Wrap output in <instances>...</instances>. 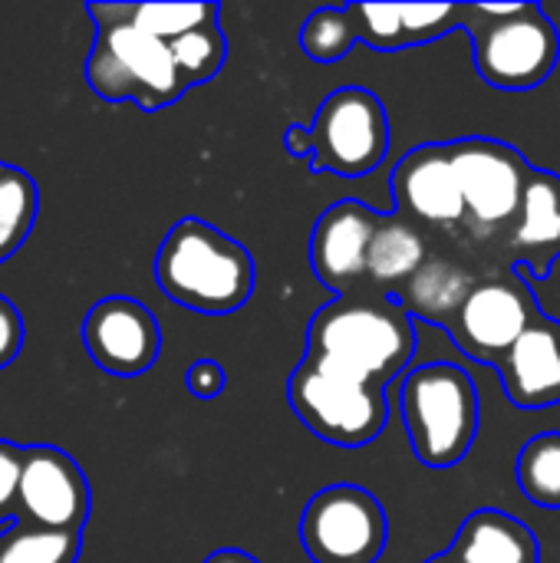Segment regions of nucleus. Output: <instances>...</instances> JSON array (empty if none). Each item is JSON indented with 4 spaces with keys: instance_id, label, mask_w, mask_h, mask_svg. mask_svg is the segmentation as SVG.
<instances>
[{
    "instance_id": "bb28decb",
    "label": "nucleus",
    "mask_w": 560,
    "mask_h": 563,
    "mask_svg": "<svg viewBox=\"0 0 560 563\" xmlns=\"http://www.w3.org/2000/svg\"><path fill=\"white\" fill-rule=\"evenodd\" d=\"M403 23H406V46H422L452 30H462V7L459 3H403Z\"/></svg>"
},
{
    "instance_id": "20e7f679",
    "label": "nucleus",
    "mask_w": 560,
    "mask_h": 563,
    "mask_svg": "<svg viewBox=\"0 0 560 563\" xmlns=\"http://www.w3.org/2000/svg\"><path fill=\"white\" fill-rule=\"evenodd\" d=\"M403 426L426 468L459 465L482 426V402L472 376L455 363H426L403 376Z\"/></svg>"
},
{
    "instance_id": "72a5a7b5",
    "label": "nucleus",
    "mask_w": 560,
    "mask_h": 563,
    "mask_svg": "<svg viewBox=\"0 0 560 563\" xmlns=\"http://www.w3.org/2000/svg\"><path fill=\"white\" fill-rule=\"evenodd\" d=\"M0 172H3V165H0Z\"/></svg>"
},
{
    "instance_id": "2eb2a0df",
    "label": "nucleus",
    "mask_w": 560,
    "mask_h": 563,
    "mask_svg": "<svg viewBox=\"0 0 560 563\" xmlns=\"http://www.w3.org/2000/svg\"><path fill=\"white\" fill-rule=\"evenodd\" d=\"M508 244L525 280H541L560 257V175L531 168L521 208L508 228Z\"/></svg>"
},
{
    "instance_id": "aec40b11",
    "label": "nucleus",
    "mask_w": 560,
    "mask_h": 563,
    "mask_svg": "<svg viewBox=\"0 0 560 563\" xmlns=\"http://www.w3.org/2000/svg\"><path fill=\"white\" fill-rule=\"evenodd\" d=\"M92 20H116L172 43L205 23H218V3H86Z\"/></svg>"
},
{
    "instance_id": "b1692460",
    "label": "nucleus",
    "mask_w": 560,
    "mask_h": 563,
    "mask_svg": "<svg viewBox=\"0 0 560 563\" xmlns=\"http://www.w3.org/2000/svg\"><path fill=\"white\" fill-rule=\"evenodd\" d=\"M356 43L353 7H320L300 26V46L314 63H340Z\"/></svg>"
},
{
    "instance_id": "412c9836",
    "label": "nucleus",
    "mask_w": 560,
    "mask_h": 563,
    "mask_svg": "<svg viewBox=\"0 0 560 563\" xmlns=\"http://www.w3.org/2000/svg\"><path fill=\"white\" fill-rule=\"evenodd\" d=\"M515 478L531 505L560 511V432H541L525 442Z\"/></svg>"
},
{
    "instance_id": "393cba45",
    "label": "nucleus",
    "mask_w": 560,
    "mask_h": 563,
    "mask_svg": "<svg viewBox=\"0 0 560 563\" xmlns=\"http://www.w3.org/2000/svg\"><path fill=\"white\" fill-rule=\"evenodd\" d=\"M168 49L175 56L178 76L185 86H201V82L215 79L228 59V40L218 23H205V26L172 40Z\"/></svg>"
},
{
    "instance_id": "1a4fd4ad",
    "label": "nucleus",
    "mask_w": 560,
    "mask_h": 563,
    "mask_svg": "<svg viewBox=\"0 0 560 563\" xmlns=\"http://www.w3.org/2000/svg\"><path fill=\"white\" fill-rule=\"evenodd\" d=\"M449 148L465 198V218L485 231L512 228L531 178L525 155L498 139H459Z\"/></svg>"
},
{
    "instance_id": "0eeeda50",
    "label": "nucleus",
    "mask_w": 560,
    "mask_h": 563,
    "mask_svg": "<svg viewBox=\"0 0 560 563\" xmlns=\"http://www.w3.org/2000/svg\"><path fill=\"white\" fill-rule=\"evenodd\" d=\"M310 132V168L330 172L343 178L370 175L383 165L389 152V115L376 92L363 86L333 89L314 122Z\"/></svg>"
},
{
    "instance_id": "a211bd4d",
    "label": "nucleus",
    "mask_w": 560,
    "mask_h": 563,
    "mask_svg": "<svg viewBox=\"0 0 560 563\" xmlns=\"http://www.w3.org/2000/svg\"><path fill=\"white\" fill-rule=\"evenodd\" d=\"M429 261L419 228L399 214H383L376 238L366 254V277L386 294L396 297Z\"/></svg>"
},
{
    "instance_id": "f8f14e48",
    "label": "nucleus",
    "mask_w": 560,
    "mask_h": 563,
    "mask_svg": "<svg viewBox=\"0 0 560 563\" xmlns=\"http://www.w3.org/2000/svg\"><path fill=\"white\" fill-rule=\"evenodd\" d=\"M26 525L46 531H76L89 518V485L83 468L53 445L23 449V475L17 495Z\"/></svg>"
},
{
    "instance_id": "dca6fc26",
    "label": "nucleus",
    "mask_w": 560,
    "mask_h": 563,
    "mask_svg": "<svg viewBox=\"0 0 560 563\" xmlns=\"http://www.w3.org/2000/svg\"><path fill=\"white\" fill-rule=\"evenodd\" d=\"M508 399L518 409L560 402V323L538 317L498 363Z\"/></svg>"
},
{
    "instance_id": "7ed1b4c3",
    "label": "nucleus",
    "mask_w": 560,
    "mask_h": 563,
    "mask_svg": "<svg viewBox=\"0 0 560 563\" xmlns=\"http://www.w3.org/2000/svg\"><path fill=\"white\" fill-rule=\"evenodd\" d=\"M479 76L505 92H528L551 79L560 33L538 3H459Z\"/></svg>"
},
{
    "instance_id": "f03ea898",
    "label": "nucleus",
    "mask_w": 560,
    "mask_h": 563,
    "mask_svg": "<svg viewBox=\"0 0 560 563\" xmlns=\"http://www.w3.org/2000/svg\"><path fill=\"white\" fill-rule=\"evenodd\" d=\"M254 257L201 218H182L155 254V284L168 300L198 313H234L254 294Z\"/></svg>"
},
{
    "instance_id": "9d476101",
    "label": "nucleus",
    "mask_w": 560,
    "mask_h": 563,
    "mask_svg": "<svg viewBox=\"0 0 560 563\" xmlns=\"http://www.w3.org/2000/svg\"><path fill=\"white\" fill-rule=\"evenodd\" d=\"M83 346L102 373L135 379L155 366L162 330L145 303L132 297H106L83 320Z\"/></svg>"
},
{
    "instance_id": "f257e3e1",
    "label": "nucleus",
    "mask_w": 560,
    "mask_h": 563,
    "mask_svg": "<svg viewBox=\"0 0 560 563\" xmlns=\"http://www.w3.org/2000/svg\"><path fill=\"white\" fill-rule=\"evenodd\" d=\"M416 353V323L393 300H333L307 327V363L386 389Z\"/></svg>"
},
{
    "instance_id": "c756f323",
    "label": "nucleus",
    "mask_w": 560,
    "mask_h": 563,
    "mask_svg": "<svg viewBox=\"0 0 560 563\" xmlns=\"http://www.w3.org/2000/svg\"><path fill=\"white\" fill-rule=\"evenodd\" d=\"M23 350V317L20 310L0 297V369H7Z\"/></svg>"
},
{
    "instance_id": "4468645a",
    "label": "nucleus",
    "mask_w": 560,
    "mask_h": 563,
    "mask_svg": "<svg viewBox=\"0 0 560 563\" xmlns=\"http://www.w3.org/2000/svg\"><path fill=\"white\" fill-rule=\"evenodd\" d=\"M383 214L363 201L330 205L310 234V267L320 284L337 294H347L360 277H366V254L376 238Z\"/></svg>"
},
{
    "instance_id": "a878e982",
    "label": "nucleus",
    "mask_w": 560,
    "mask_h": 563,
    "mask_svg": "<svg viewBox=\"0 0 560 563\" xmlns=\"http://www.w3.org/2000/svg\"><path fill=\"white\" fill-rule=\"evenodd\" d=\"M356 16L360 43H370L373 49L393 53L406 49V23H403V3H350Z\"/></svg>"
},
{
    "instance_id": "c85d7f7f",
    "label": "nucleus",
    "mask_w": 560,
    "mask_h": 563,
    "mask_svg": "<svg viewBox=\"0 0 560 563\" xmlns=\"http://www.w3.org/2000/svg\"><path fill=\"white\" fill-rule=\"evenodd\" d=\"M185 386H188V393H191L195 399H205V402H208V399H218V396L224 393V386H228L224 366L215 363V360H198V363L188 366Z\"/></svg>"
},
{
    "instance_id": "423d86ee",
    "label": "nucleus",
    "mask_w": 560,
    "mask_h": 563,
    "mask_svg": "<svg viewBox=\"0 0 560 563\" xmlns=\"http://www.w3.org/2000/svg\"><path fill=\"white\" fill-rule=\"evenodd\" d=\"M287 402L314 435L340 449L370 445L389 419L383 389L320 369L307 360L287 379Z\"/></svg>"
},
{
    "instance_id": "473e14b6",
    "label": "nucleus",
    "mask_w": 560,
    "mask_h": 563,
    "mask_svg": "<svg viewBox=\"0 0 560 563\" xmlns=\"http://www.w3.org/2000/svg\"><path fill=\"white\" fill-rule=\"evenodd\" d=\"M429 563H462L459 558H452V554H442V558H436V561H429Z\"/></svg>"
},
{
    "instance_id": "ddd939ff",
    "label": "nucleus",
    "mask_w": 560,
    "mask_h": 563,
    "mask_svg": "<svg viewBox=\"0 0 560 563\" xmlns=\"http://www.w3.org/2000/svg\"><path fill=\"white\" fill-rule=\"evenodd\" d=\"M396 214L413 224L452 228L465 221V198L449 145H416L399 158L389 178Z\"/></svg>"
},
{
    "instance_id": "9b49d317",
    "label": "nucleus",
    "mask_w": 560,
    "mask_h": 563,
    "mask_svg": "<svg viewBox=\"0 0 560 563\" xmlns=\"http://www.w3.org/2000/svg\"><path fill=\"white\" fill-rule=\"evenodd\" d=\"M538 317L541 310L535 307L521 280H488L475 284L449 333L472 360L498 366Z\"/></svg>"
},
{
    "instance_id": "f3484780",
    "label": "nucleus",
    "mask_w": 560,
    "mask_h": 563,
    "mask_svg": "<svg viewBox=\"0 0 560 563\" xmlns=\"http://www.w3.org/2000/svg\"><path fill=\"white\" fill-rule=\"evenodd\" d=\"M449 554L462 563H541V548L531 528L498 508L469 515Z\"/></svg>"
},
{
    "instance_id": "4be33fe9",
    "label": "nucleus",
    "mask_w": 560,
    "mask_h": 563,
    "mask_svg": "<svg viewBox=\"0 0 560 563\" xmlns=\"http://www.w3.org/2000/svg\"><path fill=\"white\" fill-rule=\"evenodd\" d=\"M83 534L76 531H46L26 521L0 534V563H76Z\"/></svg>"
},
{
    "instance_id": "6e6552de",
    "label": "nucleus",
    "mask_w": 560,
    "mask_h": 563,
    "mask_svg": "<svg viewBox=\"0 0 560 563\" xmlns=\"http://www.w3.org/2000/svg\"><path fill=\"white\" fill-rule=\"evenodd\" d=\"M386 541V508L360 485H330L304 508L300 544L314 563H376Z\"/></svg>"
},
{
    "instance_id": "5701e85b",
    "label": "nucleus",
    "mask_w": 560,
    "mask_h": 563,
    "mask_svg": "<svg viewBox=\"0 0 560 563\" xmlns=\"http://www.w3.org/2000/svg\"><path fill=\"white\" fill-rule=\"evenodd\" d=\"M40 195L26 172L3 165L0 172V264L26 241L36 221Z\"/></svg>"
},
{
    "instance_id": "2f4dec72",
    "label": "nucleus",
    "mask_w": 560,
    "mask_h": 563,
    "mask_svg": "<svg viewBox=\"0 0 560 563\" xmlns=\"http://www.w3.org/2000/svg\"><path fill=\"white\" fill-rule=\"evenodd\" d=\"M205 563H261L254 554H248V551H241V548H221V551H215V554H208Z\"/></svg>"
},
{
    "instance_id": "6ab92c4d",
    "label": "nucleus",
    "mask_w": 560,
    "mask_h": 563,
    "mask_svg": "<svg viewBox=\"0 0 560 563\" xmlns=\"http://www.w3.org/2000/svg\"><path fill=\"white\" fill-rule=\"evenodd\" d=\"M472 290H475V284H472V277H469L462 267H455V264H449V261L429 257V261L422 264V271H419L393 300H396L413 320L439 323V327L449 330Z\"/></svg>"
},
{
    "instance_id": "39448f33",
    "label": "nucleus",
    "mask_w": 560,
    "mask_h": 563,
    "mask_svg": "<svg viewBox=\"0 0 560 563\" xmlns=\"http://www.w3.org/2000/svg\"><path fill=\"white\" fill-rule=\"evenodd\" d=\"M86 82L106 102H135L142 112L165 109L188 89L168 43L116 20H96Z\"/></svg>"
},
{
    "instance_id": "7c9ffc66",
    "label": "nucleus",
    "mask_w": 560,
    "mask_h": 563,
    "mask_svg": "<svg viewBox=\"0 0 560 563\" xmlns=\"http://www.w3.org/2000/svg\"><path fill=\"white\" fill-rule=\"evenodd\" d=\"M284 148L290 155H310V132H307V125H290L284 132Z\"/></svg>"
},
{
    "instance_id": "cd10ccee",
    "label": "nucleus",
    "mask_w": 560,
    "mask_h": 563,
    "mask_svg": "<svg viewBox=\"0 0 560 563\" xmlns=\"http://www.w3.org/2000/svg\"><path fill=\"white\" fill-rule=\"evenodd\" d=\"M20 475H23V449L0 439V521L20 515V505H17Z\"/></svg>"
}]
</instances>
